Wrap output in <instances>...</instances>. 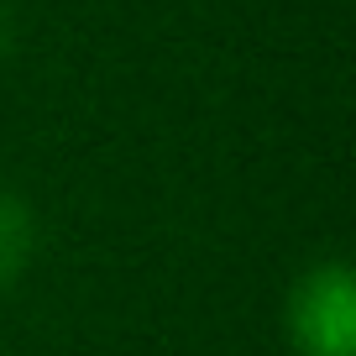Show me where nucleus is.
Returning a JSON list of instances; mask_svg holds the SVG:
<instances>
[{
    "instance_id": "nucleus-2",
    "label": "nucleus",
    "mask_w": 356,
    "mask_h": 356,
    "mask_svg": "<svg viewBox=\"0 0 356 356\" xmlns=\"http://www.w3.org/2000/svg\"><path fill=\"white\" fill-rule=\"evenodd\" d=\"M32 241H37L32 204H26L16 189H6V184H0V289H6V283L26 267Z\"/></svg>"
},
{
    "instance_id": "nucleus-1",
    "label": "nucleus",
    "mask_w": 356,
    "mask_h": 356,
    "mask_svg": "<svg viewBox=\"0 0 356 356\" xmlns=\"http://www.w3.org/2000/svg\"><path fill=\"white\" fill-rule=\"evenodd\" d=\"M289 325L304 356L356 351V283L346 262H314L289 293Z\"/></svg>"
},
{
    "instance_id": "nucleus-3",
    "label": "nucleus",
    "mask_w": 356,
    "mask_h": 356,
    "mask_svg": "<svg viewBox=\"0 0 356 356\" xmlns=\"http://www.w3.org/2000/svg\"><path fill=\"white\" fill-rule=\"evenodd\" d=\"M0 53H6V11H0Z\"/></svg>"
}]
</instances>
